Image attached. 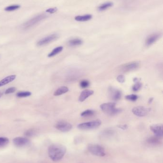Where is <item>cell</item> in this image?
Segmentation results:
<instances>
[{
  "mask_svg": "<svg viewBox=\"0 0 163 163\" xmlns=\"http://www.w3.org/2000/svg\"><path fill=\"white\" fill-rule=\"evenodd\" d=\"M67 152L66 147L61 144L55 143L49 146L48 150L49 157L52 160L57 162L64 157Z\"/></svg>",
  "mask_w": 163,
  "mask_h": 163,
  "instance_id": "6da1fadb",
  "label": "cell"
},
{
  "mask_svg": "<svg viewBox=\"0 0 163 163\" xmlns=\"http://www.w3.org/2000/svg\"><path fill=\"white\" fill-rule=\"evenodd\" d=\"M101 110L109 115L113 116L118 115L122 112V109L116 108V104L113 102L103 103L100 106Z\"/></svg>",
  "mask_w": 163,
  "mask_h": 163,
  "instance_id": "7a4b0ae2",
  "label": "cell"
},
{
  "mask_svg": "<svg viewBox=\"0 0 163 163\" xmlns=\"http://www.w3.org/2000/svg\"><path fill=\"white\" fill-rule=\"evenodd\" d=\"M101 122L100 120H95L79 124L78 128L82 130H89L96 129L101 125Z\"/></svg>",
  "mask_w": 163,
  "mask_h": 163,
  "instance_id": "3957f363",
  "label": "cell"
},
{
  "mask_svg": "<svg viewBox=\"0 0 163 163\" xmlns=\"http://www.w3.org/2000/svg\"><path fill=\"white\" fill-rule=\"evenodd\" d=\"M88 149L91 154L97 157H104L106 154L104 148L97 144H89Z\"/></svg>",
  "mask_w": 163,
  "mask_h": 163,
  "instance_id": "277c9868",
  "label": "cell"
},
{
  "mask_svg": "<svg viewBox=\"0 0 163 163\" xmlns=\"http://www.w3.org/2000/svg\"><path fill=\"white\" fill-rule=\"evenodd\" d=\"M46 17V16L45 15H37L36 17H34L23 24L22 26V28L24 29H29L37 23L44 19Z\"/></svg>",
  "mask_w": 163,
  "mask_h": 163,
  "instance_id": "5b68a950",
  "label": "cell"
},
{
  "mask_svg": "<svg viewBox=\"0 0 163 163\" xmlns=\"http://www.w3.org/2000/svg\"><path fill=\"white\" fill-rule=\"evenodd\" d=\"M151 111L150 108L144 106H136L132 109V112L136 116L138 117H143L146 116Z\"/></svg>",
  "mask_w": 163,
  "mask_h": 163,
  "instance_id": "8992f818",
  "label": "cell"
},
{
  "mask_svg": "<svg viewBox=\"0 0 163 163\" xmlns=\"http://www.w3.org/2000/svg\"><path fill=\"white\" fill-rule=\"evenodd\" d=\"M59 37V35L58 34H51L45 37L44 38H42V39L39 41L37 43V46H42L45 45L49 43L53 42L54 41L58 39Z\"/></svg>",
  "mask_w": 163,
  "mask_h": 163,
  "instance_id": "52a82bcc",
  "label": "cell"
},
{
  "mask_svg": "<svg viewBox=\"0 0 163 163\" xmlns=\"http://www.w3.org/2000/svg\"><path fill=\"white\" fill-rule=\"evenodd\" d=\"M55 127L61 132H67L71 130L72 125L71 124L65 121H60L56 124Z\"/></svg>",
  "mask_w": 163,
  "mask_h": 163,
  "instance_id": "ba28073f",
  "label": "cell"
},
{
  "mask_svg": "<svg viewBox=\"0 0 163 163\" xmlns=\"http://www.w3.org/2000/svg\"><path fill=\"white\" fill-rule=\"evenodd\" d=\"M108 94L110 98L113 101H118L120 100L122 94L121 91L119 89L110 86L108 89Z\"/></svg>",
  "mask_w": 163,
  "mask_h": 163,
  "instance_id": "9c48e42d",
  "label": "cell"
},
{
  "mask_svg": "<svg viewBox=\"0 0 163 163\" xmlns=\"http://www.w3.org/2000/svg\"><path fill=\"white\" fill-rule=\"evenodd\" d=\"M140 64L137 62H133L126 63L121 66V70L124 72H128L135 70L139 67Z\"/></svg>",
  "mask_w": 163,
  "mask_h": 163,
  "instance_id": "30bf717a",
  "label": "cell"
},
{
  "mask_svg": "<svg viewBox=\"0 0 163 163\" xmlns=\"http://www.w3.org/2000/svg\"><path fill=\"white\" fill-rule=\"evenodd\" d=\"M14 145L18 148H23L27 146L30 143L29 139L26 137H17L13 139Z\"/></svg>",
  "mask_w": 163,
  "mask_h": 163,
  "instance_id": "8fae6325",
  "label": "cell"
},
{
  "mask_svg": "<svg viewBox=\"0 0 163 163\" xmlns=\"http://www.w3.org/2000/svg\"><path fill=\"white\" fill-rule=\"evenodd\" d=\"M150 130L154 133V136L162 138L163 134V125L162 124H154L151 125Z\"/></svg>",
  "mask_w": 163,
  "mask_h": 163,
  "instance_id": "7c38bea8",
  "label": "cell"
},
{
  "mask_svg": "<svg viewBox=\"0 0 163 163\" xmlns=\"http://www.w3.org/2000/svg\"><path fill=\"white\" fill-rule=\"evenodd\" d=\"M161 36L160 33H155L151 35H149L145 41V45L147 46H149L154 44L157 42Z\"/></svg>",
  "mask_w": 163,
  "mask_h": 163,
  "instance_id": "4fadbf2b",
  "label": "cell"
},
{
  "mask_svg": "<svg viewBox=\"0 0 163 163\" xmlns=\"http://www.w3.org/2000/svg\"><path fill=\"white\" fill-rule=\"evenodd\" d=\"M93 94L94 92L92 90H87V89L83 90L79 97V101L81 102H83L86 99L88 98L91 95H92Z\"/></svg>",
  "mask_w": 163,
  "mask_h": 163,
  "instance_id": "5bb4252c",
  "label": "cell"
},
{
  "mask_svg": "<svg viewBox=\"0 0 163 163\" xmlns=\"http://www.w3.org/2000/svg\"><path fill=\"white\" fill-rule=\"evenodd\" d=\"M161 138L160 137H157L155 136H152L147 139V142L149 144L153 146L159 145L161 142Z\"/></svg>",
  "mask_w": 163,
  "mask_h": 163,
  "instance_id": "9a60e30c",
  "label": "cell"
},
{
  "mask_svg": "<svg viewBox=\"0 0 163 163\" xmlns=\"http://www.w3.org/2000/svg\"><path fill=\"white\" fill-rule=\"evenodd\" d=\"M16 77V76L15 75H12V76H7L4 79L1 80V81H0V87L4 86L5 85L8 84V83L12 82V81H13L14 80H15Z\"/></svg>",
  "mask_w": 163,
  "mask_h": 163,
  "instance_id": "2e32d148",
  "label": "cell"
},
{
  "mask_svg": "<svg viewBox=\"0 0 163 163\" xmlns=\"http://www.w3.org/2000/svg\"><path fill=\"white\" fill-rule=\"evenodd\" d=\"M82 43H83V41L80 39H78V38L70 40L68 42V45L71 47H75V46L80 45Z\"/></svg>",
  "mask_w": 163,
  "mask_h": 163,
  "instance_id": "e0dca14e",
  "label": "cell"
},
{
  "mask_svg": "<svg viewBox=\"0 0 163 163\" xmlns=\"http://www.w3.org/2000/svg\"><path fill=\"white\" fill-rule=\"evenodd\" d=\"M69 91L68 88L67 86H61L59 88H58L54 93V95L55 96H59V95H62L63 94L67 93Z\"/></svg>",
  "mask_w": 163,
  "mask_h": 163,
  "instance_id": "ac0fdd59",
  "label": "cell"
},
{
  "mask_svg": "<svg viewBox=\"0 0 163 163\" xmlns=\"http://www.w3.org/2000/svg\"><path fill=\"white\" fill-rule=\"evenodd\" d=\"M92 17V15H86L83 16H77L75 17V19L79 22H86L91 20Z\"/></svg>",
  "mask_w": 163,
  "mask_h": 163,
  "instance_id": "d6986e66",
  "label": "cell"
},
{
  "mask_svg": "<svg viewBox=\"0 0 163 163\" xmlns=\"http://www.w3.org/2000/svg\"><path fill=\"white\" fill-rule=\"evenodd\" d=\"M63 49V47L62 46H58L53 50L51 52L49 53L48 55V57H52L53 56H55L56 55L59 54L60 52H62Z\"/></svg>",
  "mask_w": 163,
  "mask_h": 163,
  "instance_id": "ffe728a7",
  "label": "cell"
},
{
  "mask_svg": "<svg viewBox=\"0 0 163 163\" xmlns=\"http://www.w3.org/2000/svg\"><path fill=\"white\" fill-rule=\"evenodd\" d=\"M113 3L112 2H107V3H104L101 5H100V6L98 7V10L99 11H103L106 10L108 8H110L111 7L113 6Z\"/></svg>",
  "mask_w": 163,
  "mask_h": 163,
  "instance_id": "44dd1931",
  "label": "cell"
},
{
  "mask_svg": "<svg viewBox=\"0 0 163 163\" xmlns=\"http://www.w3.org/2000/svg\"><path fill=\"white\" fill-rule=\"evenodd\" d=\"M133 81L136 84H134V85L133 87V91H138L142 87V84L139 81V79L137 78H135L133 79Z\"/></svg>",
  "mask_w": 163,
  "mask_h": 163,
  "instance_id": "7402d4cb",
  "label": "cell"
},
{
  "mask_svg": "<svg viewBox=\"0 0 163 163\" xmlns=\"http://www.w3.org/2000/svg\"><path fill=\"white\" fill-rule=\"evenodd\" d=\"M95 114V111L92 110L88 109L83 111L80 114L82 117H90L93 115Z\"/></svg>",
  "mask_w": 163,
  "mask_h": 163,
  "instance_id": "603a6c76",
  "label": "cell"
},
{
  "mask_svg": "<svg viewBox=\"0 0 163 163\" xmlns=\"http://www.w3.org/2000/svg\"><path fill=\"white\" fill-rule=\"evenodd\" d=\"M9 140L7 137H0V148H4L8 145Z\"/></svg>",
  "mask_w": 163,
  "mask_h": 163,
  "instance_id": "cb8c5ba5",
  "label": "cell"
},
{
  "mask_svg": "<svg viewBox=\"0 0 163 163\" xmlns=\"http://www.w3.org/2000/svg\"><path fill=\"white\" fill-rule=\"evenodd\" d=\"M20 8V5H11L9 6H7L4 9V10L7 12H12L13 10H16Z\"/></svg>",
  "mask_w": 163,
  "mask_h": 163,
  "instance_id": "d4e9b609",
  "label": "cell"
},
{
  "mask_svg": "<svg viewBox=\"0 0 163 163\" xmlns=\"http://www.w3.org/2000/svg\"><path fill=\"white\" fill-rule=\"evenodd\" d=\"M31 95L30 92H20L16 94V96L18 97H26Z\"/></svg>",
  "mask_w": 163,
  "mask_h": 163,
  "instance_id": "484cf974",
  "label": "cell"
},
{
  "mask_svg": "<svg viewBox=\"0 0 163 163\" xmlns=\"http://www.w3.org/2000/svg\"><path fill=\"white\" fill-rule=\"evenodd\" d=\"M125 98L127 100L130 101H133L134 102L138 99V95L134 94H130V95H126L125 97Z\"/></svg>",
  "mask_w": 163,
  "mask_h": 163,
  "instance_id": "4316f807",
  "label": "cell"
},
{
  "mask_svg": "<svg viewBox=\"0 0 163 163\" xmlns=\"http://www.w3.org/2000/svg\"><path fill=\"white\" fill-rule=\"evenodd\" d=\"M36 131L34 129H30L26 131L25 133V135L26 137H32L36 134Z\"/></svg>",
  "mask_w": 163,
  "mask_h": 163,
  "instance_id": "83f0119b",
  "label": "cell"
},
{
  "mask_svg": "<svg viewBox=\"0 0 163 163\" xmlns=\"http://www.w3.org/2000/svg\"><path fill=\"white\" fill-rule=\"evenodd\" d=\"M89 84L90 83H89V81L86 80H84L80 82L79 85H80V87L82 88H86L89 86Z\"/></svg>",
  "mask_w": 163,
  "mask_h": 163,
  "instance_id": "f1b7e54d",
  "label": "cell"
},
{
  "mask_svg": "<svg viewBox=\"0 0 163 163\" xmlns=\"http://www.w3.org/2000/svg\"><path fill=\"white\" fill-rule=\"evenodd\" d=\"M114 133V131L111 129H107L104 131L103 133V134L104 136H110Z\"/></svg>",
  "mask_w": 163,
  "mask_h": 163,
  "instance_id": "f546056e",
  "label": "cell"
},
{
  "mask_svg": "<svg viewBox=\"0 0 163 163\" xmlns=\"http://www.w3.org/2000/svg\"><path fill=\"white\" fill-rule=\"evenodd\" d=\"M117 80L118 81L119 83H123L125 81V76H124V75L120 74V75L117 76Z\"/></svg>",
  "mask_w": 163,
  "mask_h": 163,
  "instance_id": "4dcf8cb0",
  "label": "cell"
},
{
  "mask_svg": "<svg viewBox=\"0 0 163 163\" xmlns=\"http://www.w3.org/2000/svg\"><path fill=\"white\" fill-rule=\"evenodd\" d=\"M16 88L15 87H12L9 88L8 89H7L5 92V94H12V93H14L16 91Z\"/></svg>",
  "mask_w": 163,
  "mask_h": 163,
  "instance_id": "1f68e13d",
  "label": "cell"
},
{
  "mask_svg": "<svg viewBox=\"0 0 163 163\" xmlns=\"http://www.w3.org/2000/svg\"><path fill=\"white\" fill-rule=\"evenodd\" d=\"M57 10H58V8L57 7H54V8H49L48 9L46 10V12L48 13L52 14V13H56Z\"/></svg>",
  "mask_w": 163,
  "mask_h": 163,
  "instance_id": "d6a6232c",
  "label": "cell"
},
{
  "mask_svg": "<svg viewBox=\"0 0 163 163\" xmlns=\"http://www.w3.org/2000/svg\"><path fill=\"white\" fill-rule=\"evenodd\" d=\"M119 128H121L122 130H126L127 129L128 126L126 125H120L118 126Z\"/></svg>",
  "mask_w": 163,
  "mask_h": 163,
  "instance_id": "836d02e7",
  "label": "cell"
},
{
  "mask_svg": "<svg viewBox=\"0 0 163 163\" xmlns=\"http://www.w3.org/2000/svg\"><path fill=\"white\" fill-rule=\"evenodd\" d=\"M153 99H154V98H150L148 101L149 103V104L151 103L152 102V101H153Z\"/></svg>",
  "mask_w": 163,
  "mask_h": 163,
  "instance_id": "e575fe53",
  "label": "cell"
},
{
  "mask_svg": "<svg viewBox=\"0 0 163 163\" xmlns=\"http://www.w3.org/2000/svg\"><path fill=\"white\" fill-rule=\"evenodd\" d=\"M3 94H4L3 92L1 91H0V98L2 97V95H3Z\"/></svg>",
  "mask_w": 163,
  "mask_h": 163,
  "instance_id": "d590c367",
  "label": "cell"
}]
</instances>
